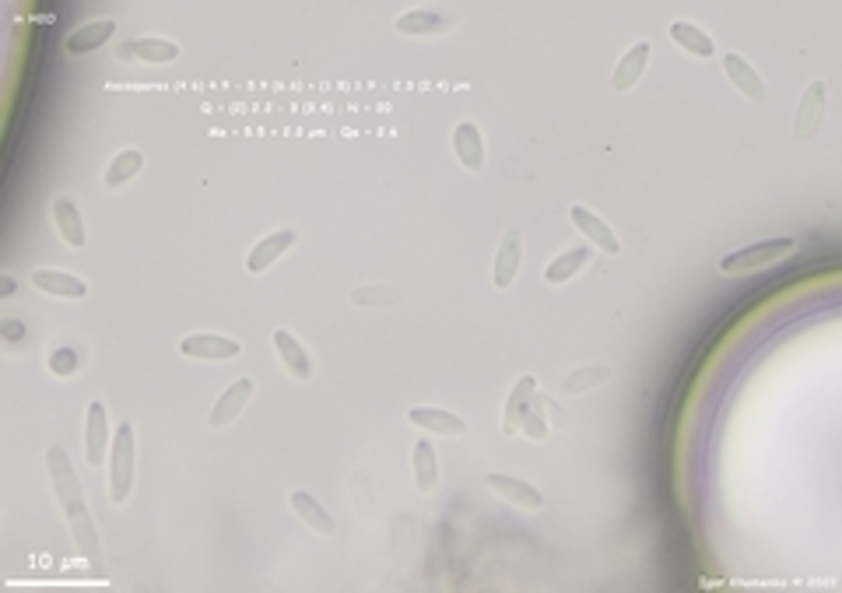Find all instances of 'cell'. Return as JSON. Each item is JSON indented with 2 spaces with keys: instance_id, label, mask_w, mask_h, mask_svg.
Masks as SVG:
<instances>
[{
  "instance_id": "obj_28",
  "label": "cell",
  "mask_w": 842,
  "mask_h": 593,
  "mask_svg": "<svg viewBox=\"0 0 842 593\" xmlns=\"http://www.w3.org/2000/svg\"><path fill=\"white\" fill-rule=\"evenodd\" d=\"M611 379V369H604V365H593V369H579L572 372L569 379H565V393H583L590 390V386H600Z\"/></svg>"
},
{
  "instance_id": "obj_31",
  "label": "cell",
  "mask_w": 842,
  "mask_h": 593,
  "mask_svg": "<svg viewBox=\"0 0 842 593\" xmlns=\"http://www.w3.org/2000/svg\"><path fill=\"white\" fill-rule=\"evenodd\" d=\"M520 432H523L527 439H534V443H541V439L548 436V422H544L541 411H537V401H534V408L527 411V418H523Z\"/></svg>"
},
{
  "instance_id": "obj_2",
  "label": "cell",
  "mask_w": 842,
  "mask_h": 593,
  "mask_svg": "<svg viewBox=\"0 0 842 593\" xmlns=\"http://www.w3.org/2000/svg\"><path fill=\"white\" fill-rule=\"evenodd\" d=\"M109 499L113 506H123L130 499L134 488V425L120 422L116 425V439L109 446Z\"/></svg>"
},
{
  "instance_id": "obj_32",
  "label": "cell",
  "mask_w": 842,
  "mask_h": 593,
  "mask_svg": "<svg viewBox=\"0 0 842 593\" xmlns=\"http://www.w3.org/2000/svg\"><path fill=\"white\" fill-rule=\"evenodd\" d=\"M0 337H4L8 344H15V341H22V337H25V327L18 320H4V323H0Z\"/></svg>"
},
{
  "instance_id": "obj_26",
  "label": "cell",
  "mask_w": 842,
  "mask_h": 593,
  "mask_svg": "<svg viewBox=\"0 0 842 593\" xmlns=\"http://www.w3.org/2000/svg\"><path fill=\"white\" fill-rule=\"evenodd\" d=\"M667 32H671L674 43H678L685 53H692V57H702V60H706V57H713V53H716V46H713V39H709V32H702L699 25H692V22H674Z\"/></svg>"
},
{
  "instance_id": "obj_9",
  "label": "cell",
  "mask_w": 842,
  "mask_h": 593,
  "mask_svg": "<svg viewBox=\"0 0 842 593\" xmlns=\"http://www.w3.org/2000/svg\"><path fill=\"white\" fill-rule=\"evenodd\" d=\"M520 264H523L520 229H509L506 236H502L499 250H495V264H492V281H495V288H502V292H506V288L516 281V274H520Z\"/></svg>"
},
{
  "instance_id": "obj_15",
  "label": "cell",
  "mask_w": 842,
  "mask_h": 593,
  "mask_svg": "<svg viewBox=\"0 0 842 593\" xmlns=\"http://www.w3.org/2000/svg\"><path fill=\"white\" fill-rule=\"evenodd\" d=\"M113 32H116L113 18H92V22L78 25V29L67 36L64 46L71 57H81V53H95L99 46H106L109 39H113Z\"/></svg>"
},
{
  "instance_id": "obj_5",
  "label": "cell",
  "mask_w": 842,
  "mask_h": 593,
  "mask_svg": "<svg viewBox=\"0 0 842 593\" xmlns=\"http://www.w3.org/2000/svg\"><path fill=\"white\" fill-rule=\"evenodd\" d=\"M253 390H257V383H253L250 376H243V379H236L232 386H225V393L215 401V408H211V429H229L232 422H236L239 415L246 411V404L253 401Z\"/></svg>"
},
{
  "instance_id": "obj_30",
  "label": "cell",
  "mask_w": 842,
  "mask_h": 593,
  "mask_svg": "<svg viewBox=\"0 0 842 593\" xmlns=\"http://www.w3.org/2000/svg\"><path fill=\"white\" fill-rule=\"evenodd\" d=\"M351 302H355V306H397L400 292H390V288H358V292L351 295Z\"/></svg>"
},
{
  "instance_id": "obj_21",
  "label": "cell",
  "mask_w": 842,
  "mask_h": 593,
  "mask_svg": "<svg viewBox=\"0 0 842 593\" xmlns=\"http://www.w3.org/2000/svg\"><path fill=\"white\" fill-rule=\"evenodd\" d=\"M50 215H53V225H57V232L64 236L67 246H85V222H81L78 208H74L71 197H57V201L50 204Z\"/></svg>"
},
{
  "instance_id": "obj_14",
  "label": "cell",
  "mask_w": 842,
  "mask_h": 593,
  "mask_svg": "<svg viewBox=\"0 0 842 593\" xmlns=\"http://www.w3.org/2000/svg\"><path fill=\"white\" fill-rule=\"evenodd\" d=\"M407 422L418 425L421 432H432V436H464L467 432V422L460 415L443 408H421V404L407 411Z\"/></svg>"
},
{
  "instance_id": "obj_24",
  "label": "cell",
  "mask_w": 842,
  "mask_h": 593,
  "mask_svg": "<svg viewBox=\"0 0 842 593\" xmlns=\"http://www.w3.org/2000/svg\"><path fill=\"white\" fill-rule=\"evenodd\" d=\"M453 22L436 11H407L404 18H397V32L400 36H439V32H450Z\"/></svg>"
},
{
  "instance_id": "obj_13",
  "label": "cell",
  "mask_w": 842,
  "mask_h": 593,
  "mask_svg": "<svg viewBox=\"0 0 842 593\" xmlns=\"http://www.w3.org/2000/svg\"><path fill=\"white\" fill-rule=\"evenodd\" d=\"M453 151H457L464 169H471V172L485 169V137H481L478 123H471V120L457 123V130H453Z\"/></svg>"
},
{
  "instance_id": "obj_23",
  "label": "cell",
  "mask_w": 842,
  "mask_h": 593,
  "mask_svg": "<svg viewBox=\"0 0 842 593\" xmlns=\"http://www.w3.org/2000/svg\"><path fill=\"white\" fill-rule=\"evenodd\" d=\"M292 509H295V516L313 530V534H320V537L334 534V520H330V513L309 492H302V488L299 492H292Z\"/></svg>"
},
{
  "instance_id": "obj_22",
  "label": "cell",
  "mask_w": 842,
  "mask_h": 593,
  "mask_svg": "<svg viewBox=\"0 0 842 593\" xmlns=\"http://www.w3.org/2000/svg\"><path fill=\"white\" fill-rule=\"evenodd\" d=\"M32 285L46 295H57V299H85L88 295L85 281L74 278V274H67V271H36L32 274Z\"/></svg>"
},
{
  "instance_id": "obj_16",
  "label": "cell",
  "mask_w": 842,
  "mask_h": 593,
  "mask_svg": "<svg viewBox=\"0 0 842 593\" xmlns=\"http://www.w3.org/2000/svg\"><path fill=\"white\" fill-rule=\"evenodd\" d=\"M825 81H811L804 92V99H800V113H797V137L800 141H807V137H814V130L821 127V120H825Z\"/></svg>"
},
{
  "instance_id": "obj_18",
  "label": "cell",
  "mask_w": 842,
  "mask_h": 593,
  "mask_svg": "<svg viewBox=\"0 0 842 593\" xmlns=\"http://www.w3.org/2000/svg\"><path fill=\"white\" fill-rule=\"evenodd\" d=\"M120 57H134L141 64H172L179 57V46L172 39H158V36H141L130 39L127 46L120 50Z\"/></svg>"
},
{
  "instance_id": "obj_17",
  "label": "cell",
  "mask_w": 842,
  "mask_h": 593,
  "mask_svg": "<svg viewBox=\"0 0 842 593\" xmlns=\"http://www.w3.org/2000/svg\"><path fill=\"white\" fill-rule=\"evenodd\" d=\"M653 57V46L650 43H636L632 50L625 53V57L618 60V67H614L611 74V88L614 92H628V88L636 85L639 78L646 74V64H650Z\"/></svg>"
},
{
  "instance_id": "obj_3",
  "label": "cell",
  "mask_w": 842,
  "mask_h": 593,
  "mask_svg": "<svg viewBox=\"0 0 842 593\" xmlns=\"http://www.w3.org/2000/svg\"><path fill=\"white\" fill-rule=\"evenodd\" d=\"M793 250H797V243L786 236L765 239V243H751L737 253H727V257L720 260V271L723 274H755V271H765L769 264H776V260L790 257Z\"/></svg>"
},
{
  "instance_id": "obj_7",
  "label": "cell",
  "mask_w": 842,
  "mask_h": 593,
  "mask_svg": "<svg viewBox=\"0 0 842 593\" xmlns=\"http://www.w3.org/2000/svg\"><path fill=\"white\" fill-rule=\"evenodd\" d=\"M109 446H113V439H109V418H106V408H102V401H92L85 411V460L92 467L106 464L109 460Z\"/></svg>"
},
{
  "instance_id": "obj_19",
  "label": "cell",
  "mask_w": 842,
  "mask_h": 593,
  "mask_svg": "<svg viewBox=\"0 0 842 593\" xmlns=\"http://www.w3.org/2000/svg\"><path fill=\"white\" fill-rule=\"evenodd\" d=\"M723 71H727V78L734 81V85L741 88V92L748 95L751 102H765V99H769V88H765V81L758 78L755 67H751L744 57H737V53H727V57H723Z\"/></svg>"
},
{
  "instance_id": "obj_1",
  "label": "cell",
  "mask_w": 842,
  "mask_h": 593,
  "mask_svg": "<svg viewBox=\"0 0 842 593\" xmlns=\"http://www.w3.org/2000/svg\"><path fill=\"white\" fill-rule=\"evenodd\" d=\"M46 474H50L57 506L64 509V520H67V527H71L74 548H78V555L88 562V569H92L95 576H102L99 530H95V520H92V513H88V502H85V488H81L78 471L71 467V457H67L64 446H50V450H46Z\"/></svg>"
},
{
  "instance_id": "obj_33",
  "label": "cell",
  "mask_w": 842,
  "mask_h": 593,
  "mask_svg": "<svg viewBox=\"0 0 842 593\" xmlns=\"http://www.w3.org/2000/svg\"><path fill=\"white\" fill-rule=\"evenodd\" d=\"M11 292H15V278L4 274V281H0V295H11Z\"/></svg>"
},
{
  "instance_id": "obj_10",
  "label": "cell",
  "mask_w": 842,
  "mask_h": 593,
  "mask_svg": "<svg viewBox=\"0 0 842 593\" xmlns=\"http://www.w3.org/2000/svg\"><path fill=\"white\" fill-rule=\"evenodd\" d=\"M271 344H274V351H278L281 365L288 369V376H292L295 383H309V376H313V358H309V351L281 327L271 334Z\"/></svg>"
},
{
  "instance_id": "obj_27",
  "label": "cell",
  "mask_w": 842,
  "mask_h": 593,
  "mask_svg": "<svg viewBox=\"0 0 842 593\" xmlns=\"http://www.w3.org/2000/svg\"><path fill=\"white\" fill-rule=\"evenodd\" d=\"M586 260H590V246H576V250H569V253H562V257L551 260L548 271H544V281H551V285H565V281H572L579 271H583Z\"/></svg>"
},
{
  "instance_id": "obj_8",
  "label": "cell",
  "mask_w": 842,
  "mask_h": 593,
  "mask_svg": "<svg viewBox=\"0 0 842 593\" xmlns=\"http://www.w3.org/2000/svg\"><path fill=\"white\" fill-rule=\"evenodd\" d=\"M569 218H572V225H576L579 232H583V239H590L597 250H604V253H611V257H618L621 253V243H618V236L611 232V225L604 222L600 215H593L586 204H572L569 208Z\"/></svg>"
},
{
  "instance_id": "obj_11",
  "label": "cell",
  "mask_w": 842,
  "mask_h": 593,
  "mask_svg": "<svg viewBox=\"0 0 842 593\" xmlns=\"http://www.w3.org/2000/svg\"><path fill=\"white\" fill-rule=\"evenodd\" d=\"M488 488H492L499 499L513 502V506H520V509H530V513L544 509V495L537 492L530 481L513 478V474H488Z\"/></svg>"
},
{
  "instance_id": "obj_29",
  "label": "cell",
  "mask_w": 842,
  "mask_h": 593,
  "mask_svg": "<svg viewBox=\"0 0 842 593\" xmlns=\"http://www.w3.org/2000/svg\"><path fill=\"white\" fill-rule=\"evenodd\" d=\"M81 365V355L74 348H53L50 358H46V369L53 372V376H71V372H78Z\"/></svg>"
},
{
  "instance_id": "obj_25",
  "label": "cell",
  "mask_w": 842,
  "mask_h": 593,
  "mask_svg": "<svg viewBox=\"0 0 842 593\" xmlns=\"http://www.w3.org/2000/svg\"><path fill=\"white\" fill-rule=\"evenodd\" d=\"M144 169V155L137 148H127V151H120V155L113 158V162L106 165V172H102V186L106 190H120L127 179H134L137 172Z\"/></svg>"
},
{
  "instance_id": "obj_4",
  "label": "cell",
  "mask_w": 842,
  "mask_h": 593,
  "mask_svg": "<svg viewBox=\"0 0 842 593\" xmlns=\"http://www.w3.org/2000/svg\"><path fill=\"white\" fill-rule=\"evenodd\" d=\"M179 355L197 358V362H229L243 355V344L222 334H190L179 341Z\"/></svg>"
},
{
  "instance_id": "obj_6",
  "label": "cell",
  "mask_w": 842,
  "mask_h": 593,
  "mask_svg": "<svg viewBox=\"0 0 842 593\" xmlns=\"http://www.w3.org/2000/svg\"><path fill=\"white\" fill-rule=\"evenodd\" d=\"M295 243H299V232H295V229H278V232H271V236H264L260 243H253L250 257H246V271H250V274L271 271V267L278 264V260L285 257V253L292 250Z\"/></svg>"
},
{
  "instance_id": "obj_12",
  "label": "cell",
  "mask_w": 842,
  "mask_h": 593,
  "mask_svg": "<svg viewBox=\"0 0 842 593\" xmlns=\"http://www.w3.org/2000/svg\"><path fill=\"white\" fill-rule=\"evenodd\" d=\"M534 401H537V376H520L513 393H509L506 411H502V432H506V436L520 432L523 418H527V411L534 408Z\"/></svg>"
},
{
  "instance_id": "obj_20",
  "label": "cell",
  "mask_w": 842,
  "mask_h": 593,
  "mask_svg": "<svg viewBox=\"0 0 842 593\" xmlns=\"http://www.w3.org/2000/svg\"><path fill=\"white\" fill-rule=\"evenodd\" d=\"M411 467H414V485H418L421 495L436 492L439 485V460H436V450H432L429 439H418L411 450Z\"/></svg>"
}]
</instances>
